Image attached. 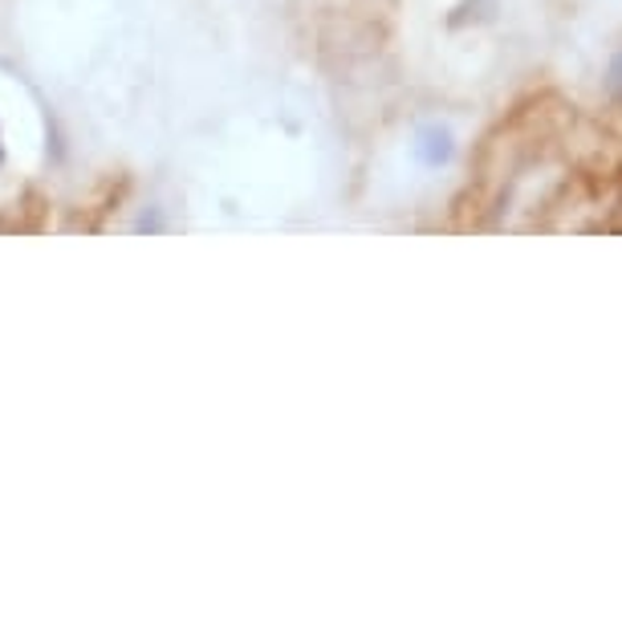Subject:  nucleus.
<instances>
[{"label":"nucleus","instance_id":"obj_1","mask_svg":"<svg viewBox=\"0 0 622 622\" xmlns=\"http://www.w3.org/2000/svg\"><path fill=\"white\" fill-rule=\"evenodd\" d=\"M452 155H456V138H452L448 126L439 123L419 126V135H415V159L424 163V167H444Z\"/></svg>","mask_w":622,"mask_h":622},{"label":"nucleus","instance_id":"obj_2","mask_svg":"<svg viewBox=\"0 0 622 622\" xmlns=\"http://www.w3.org/2000/svg\"><path fill=\"white\" fill-rule=\"evenodd\" d=\"M607 90H610V99L622 102V53H614L607 65Z\"/></svg>","mask_w":622,"mask_h":622}]
</instances>
